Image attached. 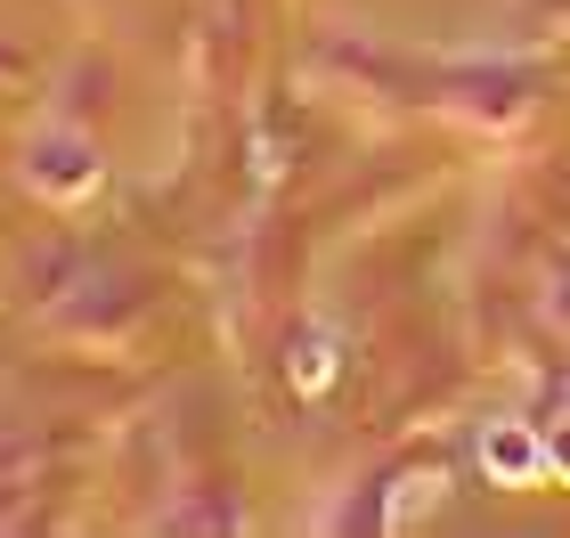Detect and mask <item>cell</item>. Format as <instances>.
Wrapping results in <instances>:
<instances>
[{
	"label": "cell",
	"instance_id": "obj_2",
	"mask_svg": "<svg viewBox=\"0 0 570 538\" xmlns=\"http://www.w3.org/2000/svg\"><path fill=\"white\" fill-rule=\"evenodd\" d=\"M326 375H334V359H326V343H302V351H294V383H302V392H318Z\"/></svg>",
	"mask_w": 570,
	"mask_h": 538
},
{
	"label": "cell",
	"instance_id": "obj_3",
	"mask_svg": "<svg viewBox=\"0 0 570 538\" xmlns=\"http://www.w3.org/2000/svg\"><path fill=\"white\" fill-rule=\"evenodd\" d=\"M554 466L570 473V432H554Z\"/></svg>",
	"mask_w": 570,
	"mask_h": 538
},
{
	"label": "cell",
	"instance_id": "obj_1",
	"mask_svg": "<svg viewBox=\"0 0 570 538\" xmlns=\"http://www.w3.org/2000/svg\"><path fill=\"white\" fill-rule=\"evenodd\" d=\"M538 457H547V449H538V432H522V424H498V432L481 441V466L498 473V481H530Z\"/></svg>",
	"mask_w": 570,
	"mask_h": 538
}]
</instances>
